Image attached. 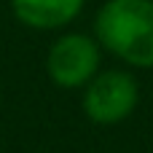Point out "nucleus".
Listing matches in <instances>:
<instances>
[{
    "mask_svg": "<svg viewBox=\"0 0 153 153\" xmlns=\"http://www.w3.org/2000/svg\"><path fill=\"white\" fill-rule=\"evenodd\" d=\"M97 43L132 67H153V0H108L94 19Z\"/></svg>",
    "mask_w": 153,
    "mask_h": 153,
    "instance_id": "1",
    "label": "nucleus"
},
{
    "mask_svg": "<svg viewBox=\"0 0 153 153\" xmlns=\"http://www.w3.org/2000/svg\"><path fill=\"white\" fill-rule=\"evenodd\" d=\"M100 62L102 46L94 38L83 32H67L48 48L46 70L59 89H83L100 73Z\"/></svg>",
    "mask_w": 153,
    "mask_h": 153,
    "instance_id": "2",
    "label": "nucleus"
},
{
    "mask_svg": "<svg viewBox=\"0 0 153 153\" xmlns=\"http://www.w3.org/2000/svg\"><path fill=\"white\" fill-rule=\"evenodd\" d=\"M86 0H11L13 16L30 30H59L70 24Z\"/></svg>",
    "mask_w": 153,
    "mask_h": 153,
    "instance_id": "4",
    "label": "nucleus"
},
{
    "mask_svg": "<svg viewBox=\"0 0 153 153\" xmlns=\"http://www.w3.org/2000/svg\"><path fill=\"white\" fill-rule=\"evenodd\" d=\"M83 113L94 124H118L129 118L140 100L137 78L126 70L97 73L83 86Z\"/></svg>",
    "mask_w": 153,
    "mask_h": 153,
    "instance_id": "3",
    "label": "nucleus"
}]
</instances>
